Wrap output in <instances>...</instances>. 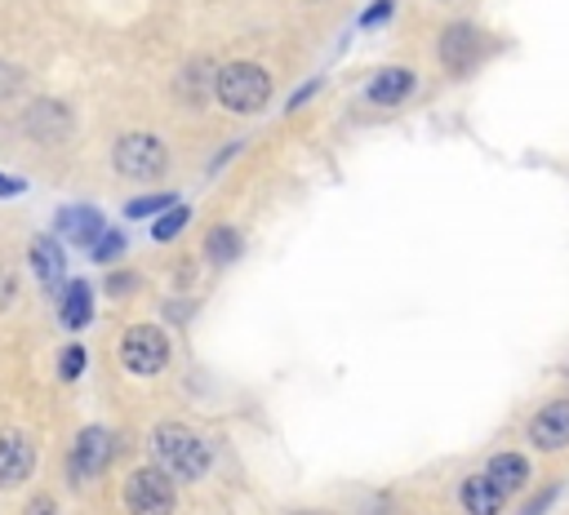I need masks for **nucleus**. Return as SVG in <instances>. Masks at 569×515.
<instances>
[{
    "mask_svg": "<svg viewBox=\"0 0 569 515\" xmlns=\"http://www.w3.org/2000/svg\"><path fill=\"white\" fill-rule=\"evenodd\" d=\"M151 444H156L160 471H169L178 479H200L209 471V462H213L209 444L191 426H182V422H160L156 435H151Z\"/></svg>",
    "mask_w": 569,
    "mask_h": 515,
    "instance_id": "f257e3e1",
    "label": "nucleus"
},
{
    "mask_svg": "<svg viewBox=\"0 0 569 515\" xmlns=\"http://www.w3.org/2000/svg\"><path fill=\"white\" fill-rule=\"evenodd\" d=\"M267 98H271V80H267L262 67H253V62H231V67L218 71V102H222V107H231V111H240V115H253V111L267 107Z\"/></svg>",
    "mask_w": 569,
    "mask_h": 515,
    "instance_id": "f03ea898",
    "label": "nucleus"
},
{
    "mask_svg": "<svg viewBox=\"0 0 569 515\" xmlns=\"http://www.w3.org/2000/svg\"><path fill=\"white\" fill-rule=\"evenodd\" d=\"M111 160H116V169H120L124 178H133V182H151V178H160L164 164H169L164 142L151 138V133H124V138L116 142Z\"/></svg>",
    "mask_w": 569,
    "mask_h": 515,
    "instance_id": "7ed1b4c3",
    "label": "nucleus"
},
{
    "mask_svg": "<svg viewBox=\"0 0 569 515\" xmlns=\"http://www.w3.org/2000/svg\"><path fill=\"white\" fill-rule=\"evenodd\" d=\"M124 506L129 515H173V475L142 466L124 479Z\"/></svg>",
    "mask_w": 569,
    "mask_h": 515,
    "instance_id": "20e7f679",
    "label": "nucleus"
},
{
    "mask_svg": "<svg viewBox=\"0 0 569 515\" xmlns=\"http://www.w3.org/2000/svg\"><path fill=\"white\" fill-rule=\"evenodd\" d=\"M120 364L129 373H160L169 364V342L156 324H133L124 337H120Z\"/></svg>",
    "mask_w": 569,
    "mask_h": 515,
    "instance_id": "39448f33",
    "label": "nucleus"
},
{
    "mask_svg": "<svg viewBox=\"0 0 569 515\" xmlns=\"http://www.w3.org/2000/svg\"><path fill=\"white\" fill-rule=\"evenodd\" d=\"M111 453H116L111 431H102V426H84V431L76 435V444H71L67 475H71L76 484H84V479H93V475H102V471H107Z\"/></svg>",
    "mask_w": 569,
    "mask_h": 515,
    "instance_id": "423d86ee",
    "label": "nucleus"
},
{
    "mask_svg": "<svg viewBox=\"0 0 569 515\" xmlns=\"http://www.w3.org/2000/svg\"><path fill=\"white\" fill-rule=\"evenodd\" d=\"M36 471V448L22 431H0V488H18Z\"/></svg>",
    "mask_w": 569,
    "mask_h": 515,
    "instance_id": "0eeeda50",
    "label": "nucleus"
},
{
    "mask_svg": "<svg viewBox=\"0 0 569 515\" xmlns=\"http://www.w3.org/2000/svg\"><path fill=\"white\" fill-rule=\"evenodd\" d=\"M476 58H480V31L467 27V22L445 27V36H440V62H445L453 75H462V71L476 67Z\"/></svg>",
    "mask_w": 569,
    "mask_h": 515,
    "instance_id": "6e6552de",
    "label": "nucleus"
},
{
    "mask_svg": "<svg viewBox=\"0 0 569 515\" xmlns=\"http://www.w3.org/2000/svg\"><path fill=\"white\" fill-rule=\"evenodd\" d=\"M529 440L538 448H569V400H551L533 413L529 422Z\"/></svg>",
    "mask_w": 569,
    "mask_h": 515,
    "instance_id": "1a4fd4ad",
    "label": "nucleus"
},
{
    "mask_svg": "<svg viewBox=\"0 0 569 515\" xmlns=\"http://www.w3.org/2000/svg\"><path fill=\"white\" fill-rule=\"evenodd\" d=\"M31 271H36L40 289H44L49 297H58V293H62L67 262H62V244H58L53 235H36V240H31Z\"/></svg>",
    "mask_w": 569,
    "mask_h": 515,
    "instance_id": "9d476101",
    "label": "nucleus"
},
{
    "mask_svg": "<svg viewBox=\"0 0 569 515\" xmlns=\"http://www.w3.org/2000/svg\"><path fill=\"white\" fill-rule=\"evenodd\" d=\"M58 231L76 244V249H93L98 235H102V213L89 209V204H76V209H62L58 213Z\"/></svg>",
    "mask_w": 569,
    "mask_h": 515,
    "instance_id": "9b49d317",
    "label": "nucleus"
},
{
    "mask_svg": "<svg viewBox=\"0 0 569 515\" xmlns=\"http://www.w3.org/2000/svg\"><path fill=\"white\" fill-rule=\"evenodd\" d=\"M409 93H413V71H405V67H382L369 80V102H378V107H396Z\"/></svg>",
    "mask_w": 569,
    "mask_h": 515,
    "instance_id": "f8f14e48",
    "label": "nucleus"
},
{
    "mask_svg": "<svg viewBox=\"0 0 569 515\" xmlns=\"http://www.w3.org/2000/svg\"><path fill=\"white\" fill-rule=\"evenodd\" d=\"M502 502H507V493H502L485 471H476V475L462 484V506H467V515H498Z\"/></svg>",
    "mask_w": 569,
    "mask_h": 515,
    "instance_id": "ddd939ff",
    "label": "nucleus"
},
{
    "mask_svg": "<svg viewBox=\"0 0 569 515\" xmlns=\"http://www.w3.org/2000/svg\"><path fill=\"white\" fill-rule=\"evenodd\" d=\"M67 129H71V115H67L58 102H36V107L27 111V133L40 138V142H58Z\"/></svg>",
    "mask_w": 569,
    "mask_h": 515,
    "instance_id": "4468645a",
    "label": "nucleus"
},
{
    "mask_svg": "<svg viewBox=\"0 0 569 515\" xmlns=\"http://www.w3.org/2000/svg\"><path fill=\"white\" fill-rule=\"evenodd\" d=\"M485 475L511 497L516 488H525V479H529V462H525L520 453H493V457L485 462Z\"/></svg>",
    "mask_w": 569,
    "mask_h": 515,
    "instance_id": "2eb2a0df",
    "label": "nucleus"
},
{
    "mask_svg": "<svg viewBox=\"0 0 569 515\" xmlns=\"http://www.w3.org/2000/svg\"><path fill=\"white\" fill-rule=\"evenodd\" d=\"M89 311H93V293L84 280H71L62 293H58V315L67 329H84L89 324Z\"/></svg>",
    "mask_w": 569,
    "mask_h": 515,
    "instance_id": "dca6fc26",
    "label": "nucleus"
},
{
    "mask_svg": "<svg viewBox=\"0 0 569 515\" xmlns=\"http://www.w3.org/2000/svg\"><path fill=\"white\" fill-rule=\"evenodd\" d=\"M204 249H209V258H213V262H222V266H227V262H236V258H240V235H236L231 226H213V231H209V240H204Z\"/></svg>",
    "mask_w": 569,
    "mask_h": 515,
    "instance_id": "f3484780",
    "label": "nucleus"
},
{
    "mask_svg": "<svg viewBox=\"0 0 569 515\" xmlns=\"http://www.w3.org/2000/svg\"><path fill=\"white\" fill-rule=\"evenodd\" d=\"M187 218H191V209H187V204H173V209L160 213V222L151 226V235H156V240H173V235L187 226Z\"/></svg>",
    "mask_w": 569,
    "mask_h": 515,
    "instance_id": "a211bd4d",
    "label": "nucleus"
},
{
    "mask_svg": "<svg viewBox=\"0 0 569 515\" xmlns=\"http://www.w3.org/2000/svg\"><path fill=\"white\" fill-rule=\"evenodd\" d=\"M160 209H173V195H138V200L124 204L129 218H151V213H160Z\"/></svg>",
    "mask_w": 569,
    "mask_h": 515,
    "instance_id": "6ab92c4d",
    "label": "nucleus"
},
{
    "mask_svg": "<svg viewBox=\"0 0 569 515\" xmlns=\"http://www.w3.org/2000/svg\"><path fill=\"white\" fill-rule=\"evenodd\" d=\"M120 249H124V240H120L116 231H102V235H98V244H93L89 253H93L98 262H111V258H120Z\"/></svg>",
    "mask_w": 569,
    "mask_h": 515,
    "instance_id": "aec40b11",
    "label": "nucleus"
},
{
    "mask_svg": "<svg viewBox=\"0 0 569 515\" xmlns=\"http://www.w3.org/2000/svg\"><path fill=\"white\" fill-rule=\"evenodd\" d=\"M84 368V346H67L62 351V377H80Z\"/></svg>",
    "mask_w": 569,
    "mask_h": 515,
    "instance_id": "412c9836",
    "label": "nucleus"
},
{
    "mask_svg": "<svg viewBox=\"0 0 569 515\" xmlns=\"http://www.w3.org/2000/svg\"><path fill=\"white\" fill-rule=\"evenodd\" d=\"M391 9H396V4H391V0H373V4H369V13H365V18H360V22H365V27H378V22H382V18H391Z\"/></svg>",
    "mask_w": 569,
    "mask_h": 515,
    "instance_id": "4be33fe9",
    "label": "nucleus"
},
{
    "mask_svg": "<svg viewBox=\"0 0 569 515\" xmlns=\"http://www.w3.org/2000/svg\"><path fill=\"white\" fill-rule=\"evenodd\" d=\"M18 84H22V75H18L13 67H4V62H0V102H4L9 93H18Z\"/></svg>",
    "mask_w": 569,
    "mask_h": 515,
    "instance_id": "5701e85b",
    "label": "nucleus"
},
{
    "mask_svg": "<svg viewBox=\"0 0 569 515\" xmlns=\"http://www.w3.org/2000/svg\"><path fill=\"white\" fill-rule=\"evenodd\" d=\"M133 284H138V275H129V271H120V275H111V280H107V293H116V297H124V293H129Z\"/></svg>",
    "mask_w": 569,
    "mask_h": 515,
    "instance_id": "b1692460",
    "label": "nucleus"
},
{
    "mask_svg": "<svg viewBox=\"0 0 569 515\" xmlns=\"http://www.w3.org/2000/svg\"><path fill=\"white\" fill-rule=\"evenodd\" d=\"M22 515H58V506H53V497H31Z\"/></svg>",
    "mask_w": 569,
    "mask_h": 515,
    "instance_id": "393cba45",
    "label": "nucleus"
},
{
    "mask_svg": "<svg viewBox=\"0 0 569 515\" xmlns=\"http://www.w3.org/2000/svg\"><path fill=\"white\" fill-rule=\"evenodd\" d=\"M9 297H13V271L0 262V311L9 306Z\"/></svg>",
    "mask_w": 569,
    "mask_h": 515,
    "instance_id": "a878e982",
    "label": "nucleus"
},
{
    "mask_svg": "<svg viewBox=\"0 0 569 515\" xmlns=\"http://www.w3.org/2000/svg\"><path fill=\"white\" fill-rule=\"evenodd\" d=\"M551 497H556V488H542V493H538V497H533V502L525 506V515H538V511H542V506H547Z\"/></svg>",
    "mask_w": 569,
    "mask_h": 515,
    "instance_id": "bb28decb",
    "label": "nucleus"
},
{
    "mask_svg": "<svg viewBox=\"0 0 569 515\" xmlns=\"http://www.w3.org/2000/svg\"><path fill=\"white\" fill-rule=\"evenodd\" d=\"M0 195H22V178H9V173H0Z\"/></svg>",
    "mask_w": 569,
    "mask_h": 515,
    "instance_id": "cd10ccee",
    "label": "nucleus"
}]
</instances>
